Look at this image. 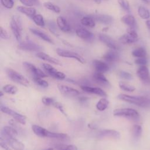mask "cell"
<instances>
[{
	"mask_svg": "<svg viewBox=\"0 0 150 150\" xmlns=\"http://www.w3.org/2000/svg\"><path fill=\"white\" fill-rule=\"evenodd\" d=\"M118 98L124 101L135 104L142 108L150 107V99L143 96H134L125 94H120L117 96Z\"/></svg>",
	"mask_w": 150,
	"mask_h": 150,
	"instance_id": "1",
	"label": "cell"
},
{
	"mask_svg": "<svg viewBox=\"0 0 150 150\" xmlns=\"http://www.w3.org/2000/svg\"><path fill=\"white\" fill-rule=\"evenodd\" d=\"M32 129L33 132L36 135L40 137L50 138H54V139H66L69 138L68 135L66 134L50 132L46 129L45 128L37 125H33L32 126Z\"/></svg>",
	"mask_w": 150,
	"mask_h": 150,
	"instance_id": "2",
	"label": "cell"
},
{
	"mask_svg": "<svg viewBox=\"0 0 150 150\" xmlns=\"http://www.w3.org/2000/svg\"><path fill=\"white\" fill-rule=\"evenodd\" d=\"M10 26L16 39L18 42H21L22 31V25L21 17L18 15L12 16L10 22Z\"/></svg>",
	"mask_w": 150,
	"mask_h": 150,
	"instance_id": "3",
	"label": "cell"
},
{
	"mask_svg": "<svg viewBox=\"0 0 150 150\" xmlns=\"http://www.w3.org/2000/svg\"><path fill=\"white\" fill-rule=\"evenodd\" d=\"M114 116L121 117L131 120H137L139 118V113L134 109L130 108H117L114 110Z\"/></svg>",
	"mask_w": 150,
	"mask_h": 150,
	"instance_id": "4",
	"label": "cell"
},
{
	"mask_svg": "<svg viewBox=\"0 0 150 150\" xmlns=\"http://www.w3.org/2000/svg\"><path fill=\"white\" fill-rule=\"evenodd\" d=\"M6 72L8 77L12 81L24 86H28L29 85L28 80L16 70L11 68H7Z\"/></svg>",
	"mask_w": 150,
	"mask_h": 150,
	"instance_id": "5",
	"label": "cell"
},
{
	"mask_svg": "<svg viewBox=\"0 0 150 150\" xmlns=\"http://www.w3.org/2000/svg\"><path fill=\"white\" fill-rule=\"evenodd\" d=\"M18 47L21 50L30 52H40L43 49V47L41 46L30 40L19 42Z\"/></svg>",
	"mask_w": 150,
	"mask_h": 150,
	"instance_id": "6",
	"label": "cell"
},
{
	"mask_svg": "<svg viewBox=\"0 0 150 150\" xmlns=\"http://www.w3.org/2000/svg\"><path fill=\"white\" fill-rule=\"evenodd\" d=\"M56 53L59 56L61 57L74 59L82 64H84L86 63L85 59L81 56H80V54H79L76 52L70 51L68 50H64V49L58 48L56 49Z\"/></svg>",
	"mask_w": 150,
	"mask_h": 150,
	"instance_id": "7",
	"label": "cell"
},
{
	"mask_svg": "<svg viewBox=\"0 0 150 150\" xmlns=\"http://www.w3.org/2000/svg\"><path fill=\"white\" fill-rule=\"evenodd\" d=\"M1 111L2 112L11 116L16 121L18 122L19 123H21L23 125H25L26 124V117L19 113H18L13 110L5 106H1Z\"/></svg>",
	"mask_w": 150,
	"mask_h": 150,
	"instance_id": "8",
	"label": "cell"
},
{
	"mask_svg": "<svg viewBox=\"0 0 150 150\" xmlns=\"http://www.w3.org/2000/svg\"><path fill=\"white\" fill-rule=\"evenodd\" d=\"M99 40L104 43L107 47L110 48L112 50H118L120 48V46L118 43L113 39L110 36L104 34V33H100L98 35Z\"/></svg>",
	"mask_w": 150,
	"mask_h": 150,
	"instance_id": "9",
	"label": "cell"
},
{
	"mask_svg": "<svg viewBox=\"0 0 150 150\" xmlns=\"http://www.w3.org/2000/svg\"><path fill=\"white\" fill-rule=\"evenodd\" d=\"M23 65L33 76V77H46L47 74H46L42 70L37 68L35 65L32 64L29 62H23Z\"/></svg>",
	"mask_w": 150,
	"mask_h": 150,
	"instance_id": "10",
	"label": "cell"
},
{
	"mask_svg": "<svg viewBox=\"0 0 150 150\" xmlns=\"http://www.w3.org/2000/svg\"><path fill=\"white\" fill-rule=\"evenodd\" d=\"M42 66L46 72L53 78L59 80H64L66 78V75L63 73L59 71L51 65L47 63H43Z\"/></svg>",
	"mask_w": 150,
	"mask_h": 150,
	"instance_id": "11",
	"label": "cell"
},
{
	"mask_svg": "<svg viewBox=\"0 0 150 150\" xmlns=\"http://www.w3.org/2000/svg\"><path fill=\"white\" fill-rule=\"evenodd\" d=\"M96 137L98 138H111L113 139H119L120 138V133L114 129H102L97 133Z\"/></svg>",
	"mask_w": 150,
	"mask_h": 150,
	"instance_id": "12",
	"label": "cell"
},
{
	"mask_svg": "<svg viewBox=\"0 0 150 150\" xmlns=\"http://www.w3.org/2000/svg\"><path fill=\"white\" fill-rule=\"evenodd\" d=\"M0 139H2L5 141L10 148L12 149L15 150H23L24 149V145L21 142L18 141L16 138L4 137L1 136Z\"/></svg>",
	"mask_w": 150,
	"mask_h": 150,
	"instance_id": "13",
	"label": "cell"
},
{
	"mask_svg": "<svg viewBox=\"0 0 150 150\" xmlns=\"http://www.w3.org/2000/svg\"><path fill=\"white\" fill-rule=\"evenodd\" d=\"M90 16H91L96 22L104 25L110 24L112 23L113 21V18H112V16L106 14H101V13L92 14V15H90Z\"/></svg>",
	"mask_w": 150,
	"mask_h": 150,
	"instance_id": "14",
	"label": "cell"
},
{
	"mask_svg": "<svg viewBox=\"0 0 150 150\" xmlns=\"http://www.w3.org/2000/svg\"><path fill=\"white\" fill-rule=\"evenodd\" d=\"M57 88L60 92L64 96L73 97L80 94V92L77 90L63 84H57Z\"/></svg>",
	"mask_w": 150,
	"mask_h": 150,
	"instance_id": "15",
	"label": "cell"
},
{
	"mask_svg": "<svg viewBox=\"0 0 150 150\" xmlns=\"http://www.w3.org/2000/svg\"><path fill=\"white\" fill-rule=\"evenodd\" d=\"M76 33L77 36L86 41H91L94 38V35L92 32L84 28H77L76 29Z\"/></svg>",
	"mask_w": 150,
	"mask_h": 150,
	"instance_id": "16",
	"label": "cell"
},
{
	"mask_svg": "<svg viewBox=\"0 0 150 150\" xmlns=\"http://www.w3.org/2000/svg\"><path fill=\"white\" fill-rule=\"evenodd\" d=\"M80 87L83 91L86 93L94 94H96V95L103 96V97L107 96V94L105 93V92L100 88L93 87L88 86H81Z\"/></svg>",
	"mask_w": 150,
	"mask_h": 150,
	"instance_id": "17",
	"label": "cell"
},
{
	"mask_svg": "<svg viewBox=\"0 0 150 150\" xmlns=\"http://www.w3.org/2000/svg\"><path fill=\"white\" fill-rule=\"evenodd\" d=\"M56 23L58 28L64 32H70L71 31V27L66 19L63 16H59L57 18Z\"/></svg>",
	"mask_w": 150,
	"mask_h": 150,
	"instance_id": "18",
	"label": "cell"
},
{
	"mask_svg": "<svg viewBox=\"0 0 150 150\" xmlns=\"http://www.w3.org/2000/svg\"><path fill=\"white\" fill-rule=\"evenodd\" d=\"M18 135V132L17 130L13 127L9 126H5L1 129V136L4 137H13L16 138V137Z\"/></svg>",
	"mask_w": 150,
	"mask_h": 150,
	"instance_id": "19",
	"label": "cell"
},
{
	"mask_svg": "<svg viewBox=\"0 0 150 150\" xmlns=\"http://www.w3.org/2000/svg\"><path fill=\"white\" fill-rule=\"evenodd\" d=\"M138 77L144 81H147L149 79V71L148 68L145 66H141L137 71Z\"/></svg>",
	"mask_w": 150,
	"mask_h": 150,
	"instance_id": "20",
	"label": "cell"
},
{
	"mask_svg": "<svg viewBox=\"0 0 150 150\" xmlns=\"http://www.w3.org/2000/svg\"><path fill=\"white\" fill-rule=\"evenodd\" d=\"M36 56L42 59V60H43L45 61H46V62H48L50 63H53V64H57V65H62V63L60 62V61L57 59H56V58L54 57H53L52 56H50V55L44 53V52H38L36 54Z\"/></svg>",
	"mask_w": 150,
	"mask_h": 150,
	"instance_id": "21",
	"label": "cell"
},
{
	"mask_svg": "<svg viewBox=\"0 0 150 150\" xmlns=\"http://www.w3.org/2000/svg\"><path fill=\"white\" fill-rule=\"evenodd\" d=\"M93 64L96 70V71L105 73L109 70L108 65L104 62L98 60H94L93 61Z\"/></svg>",
	"mask_w": 150,
	"mask_h": 150,
	"instance_id": "22",
	"label": "cell"
},
{
	"mask_svg": "<svg viewBox=\"0 0 150 150\" xmlns=\"http://www.w3.org/2000/svg\"><path fill=\"white\" fill-rule=\"evenodd\" d=\"M103 58L107 62L112 63L117 61L119 58L118 53L115 50H110L107 52L103 56Z\"/></svg>",
	"mask_w": 150,
	"mask_h": 150,
	"instance_id": "23",
	"label": "cell"
},
{
	"mask_svg": "<svg viewBox=\"0 0 150 150\" xmlns=\"http://www.w3.org/2000/svg\"><path fill=\"white\" fill-rule=\"evenodd\" d=\"M29 30L33 35L38 36L39 38H40L41 39L45 40V42H47L48 43H52V44L54 43L53 40L50 38V37L49 36H48L45 33H44V32H42V31H40V30H39L38 29H35V28H30Z\"/></svg>",
	"mask_w": 150,
	"mask_h": 150,
	"instance_id": "24",
	"label": "cell"
},
{
	"mask_svg": "<svg viewBox=\"0 0 150 150\" xmlns=\"http://www.w3.org/2000/svg\"><path fill=\"white\" fill-rule=\"evenodd\" d=\"M93 78L94 80L97 82V83L101 85H108L109 84L108 80L106 79L105 76L103 74V73L96 71L93 74Z\"/></svg>",
	"mask_w": 150,
	"mask_h": 150,
	"instance_id": "25",
	"label": "cell"
},
{
	"mask_svg": "<svg viewBox=\"0 0 150 150\" xmlns=\"http://www.w3.org/2000/svg\"><path fill=\"white\" fill-rule=\"evenodd\" d=\"M121 21L128 26L129 28H135L136 26V21L134 16L130 14H127L123 16L121 18Z\"/></svg>",
	"mask_w": 150,
	"mask_h": 150,
	"instance_id": "26",
	"label": "cell"
},
{
	"mask_svg": "<svg viewBox=\"0 0 150 150\" xmlns=\"http://www.w3.org/2000/svg\"><path fill=\"white\" fill-rule=\"evenodd\" d=\"M17 9L20 12L30 18H32L34 15H36V10L33 8L23 6H19L17 7Z\"/></svg>",
	"mask_w": 150,
	"mask_h": 150,
	"instance_id": "27",
	"label": "cell"
},
{
	"mask_svg": "<svg viewBox=\"0 0 150 150\" xmlns=\"http://www.w3.org/2000/svg\"><path fill=\"white\" fill-rule=\"evenodd\" d=\"M138 40V39H136L134 38H132L129 35H128L127 33L125 34L122 35L119 38V41L124 45H128V44H132L137 42Z\"/></svg>",
	"mask_w": 150,
	"mask_h": 150,
	"instance_id": "28",
	"label": "cell"
},
{
	"mask_svg": "<svg viewBox=\"0 0 150 150\" xmlns=\"http://www.w3.org/2000/svg\"><path fill=\"white\" fill-rule=\"evenodd\" d=\"M142 127L139 125H134L131 129L132 135L134 138L138 139L141 136L142 134Z\"/></svg>",
	"mask_w": 150,
	"mask_h": 150,
	"instance_id": "29",
	"label": "cell"
},
{
	"mask_svg": "<svg viewBox=\"0 0 150 150\" xmlns=\"http://www.w3.org/2000/svg\"><path fill=\"white\" fill-rule=\"evenodd\" d=\"M82 25L90 27V28H94L95 26V22L94 20L90 16H84L81 19L80 21Z\"/></svg>",
	"mask_w": 150,
	"mask_h": 150,
	"instance_id": "30",
	"label": "cell"
},
{
	"mask_svg": "<svg viewBox=\"0 0 150 150\" xmlns=\"http://www.w3.org/2000/svg\"><path fill=\"white\" fill-rule=\"evenodd\" d=\"M132 55L134 57H145L146 56V50L142 47H138L135 49H134L132 52Z\"/></svg>",
	"mask_w": 150,
	"mask_h": 150,
	"instance_id": "31",
	"label": "cell"
},
{
	"mask_svg": "<svg viewBox=\"0 0 150 150\" xmlns=\"http://www.w3.org/2000/svg\"><path fill=\"white\" fill-rule=\"evenodd\" d=\"M109 104V101L105 98H101L96 104V108L98 110L100 111H103L105 110Z\"/></svg>",
	"mask_w": 150,
	"mask_h": 150,
	"instance_id": "32",
	"label": "cell"
},
{
	"mask_svg": "<svg viewBox=\"0 0 150 150\" xmlns=\"http://www.w3.org/2000/svg\"><path fill=\"white\" fill-rule=\"evenodd\" d=\"M138 13L139 16L143 19H148L150 18L149 11L144 6H139L138 9Z\"/></svg>",
	"mask_w": 150,
	"mask_h": 150,
	"instance_id": "33",
	"label": "cell"
},
{
	"mask_svg": "<svg viewBox=\"0 0 150 150\" xmlns=\"http://www.w3.org/2000/svg\"><path fill=\"white\" fill-rule=\"evenodd\" d=\"M33 22L39 26L44 27L45 25L43 17L40 14H36L32 18Z\"/></svg>",
	"mask_w": 150,
	"mask_h": 150,
	"instance_id": "34",
	"label": "cell"
},
{
	"mask_svg": "<svg viewBox=\"0 0 150 150\" xmlns=\"http://www.w3.org/2000/svg\"><path fill=\"white\" fill-rule=\"evenodd\" d=\"M3 91L8 94H15L18 91V88L16 86L12 84H6L2 88Z\"/></svg>",
	"mask_w": 150,
	"mask_h": 150,
	"instance_id": "35",
	"label": "cell"
},
{
	"mask_svg": "<svg viewBox=\"0 0 150 150\" xmlns=\"http://www.w3.org/2000/svg\"><path fill=\"white\" fill-rule=\"evenodd\" d=\"M56 150H77V147L74 145L57 144L55 145Z\"/></svg>",
	"mask_w": 150,
	"mask_h": 150,
	"instance_id": "36",
	"label": "cell"
},
{
	"mask_svg": "<svg viewBox=\"0 0 150 150\" xmlns=\"http://www.w3.org/2000/svg\"><path fill=\"white\" fill-rule=\"evenodd\" d=\"M43 6L47 9L50 11H52L56 13H60V8L54 4H52L50 2H46L43 3Z\"/></svg>",
	"mask_w": 150,
	"mask_h": 150,
	"instance_id": "37",
	"label": "cell"
},
{
	"mask_svg": "<svg viewBox=\"0 0 150 150\" xmlns=\"http://www.w3.org/2000/svg\"><path fill=\"white\" fill-rule=\"evenodd\" d=\"M119 87L122 90L126 91H129V92L134 91L135 90V88L134 86L130 85L129 84H127L126 83H124V82H120Z\"/></svg>",
	"mask_w": 150,
	"mask_h": 150,
	"instance_id": "38",
	"label": "cell"
},
{
	"mask_svg": "<svg viewBox=\"0 0 150 150\" xmlns=\"http://www.w3.org/2000/svg\"><path fill=\"white\" fill-rule=\"evenodd\" d=\"M47 27H48V29L55 36H59V32L57 31V26H56V23L52 21H48L47 22Z\"/></svg>",
	"mask_w": 150,
	"mask_h": 150,
	"instance_id": "39",
	"label": "cell"
},
{
	"mask_svg": "<svg viewBox=\"0 0 150 150\" xmlns=\"http://www.w3.org/2000/svg\"><path fill=\"white\" fill-rule=\"evenodd\" d=\"M33 80L37 85H38L42 87L46 88L49 86L48 82L43 80L40 77H33Z\"/></svg>",
	"mask_w": 150,
	"mask_h": 150,
	"instance_id": "40",
	"label": "cell"
},
{
	"mask_svg": "<svg viewBox=\"0 0 150 150\" xmlns=\"http://www.w3.org/2000/svg\"><path fill=\"white\" fill-rule=\"evenodd\" d=\"M19 1L27 6L38 5L39 4L38 0H19Z\"/></svg>",
	"mask_w": 150,
	"mask_h": 150,
	"instance_id": "41",
	"label": "cell"
},
{
	"mask_svg": "<svg viewBox=\"0 0 150 150\" xmlns=\"http://www.w3.org/2000/svg\"><path fill=\"white\" fill-rule=\"evenodd\" d=\"M1 3L3 6L7 9L12 8L14 5L13 0H1Z\"/></svg>",
	"mask_w": 150,
	"mask_h": 150,
	"instance_id": "42",
	"label": "cell"
},
{
	"mask_svg": "<svg viewBox=\"0 0 150 150\" xmlns=\"http://www.w3.org/2000/svg\"><path fill=\"white\" fill-rule=\"evenodd\" d=\"M120 6L125 11H129V4L128 0H118Z\"/></svg>",
	"mask_w": 150,
	"mask_h": 150,
	"instance_id": "43",
	"label": "cell"
},
{
	"mask_svg": "<svg viewBox=\"0 0 150 150\" xmlns=\"http://www.w3.org/2000/svg\"><path fill=\"white\" fill-rule=\"evenodd\" d=\"M42 103L46 105H53V103L55 102L53 98L51 97H44L42 98Z\"/></svg>",
	"mask_w": 150,
	"mask_h": 150,
	"instance_id": "44",
	"label": "cell"
},
{
	"mask_svg": "<svg viewBox=\"0 0 150 150\" xmlns=\"http://www.w3.org/2000/svg\"><path fill=\"white\" fill-rule=\"evenodd\" d=\"M120 76L122 78V79H124L125 80H132L133 79V76L132 75L127 72V71H121L120 72Z\"/></svg>",
	"mask_w": 150,
	"mask_h": 150,
	"instance_id": "45",
	"label": "cell"
},
{
	"mask_svg": "<svg viewBox=\"0 0 150 150\" xmlns=\"http://www.w3.org/2000/svg\"><path fill=\"white\" fill-rule=\"evenodd\" d=\"M127 33L128 35H129L131 36H132V38L138 39V35L135 28L129 27L127 30Z\"/></svg>",
	"mask_w": 150,
	"mask_h": 150,
	"instance_id": "46",
	"label": "cell"
},
{
	"mask_svg": "<svg viewBox=\"0 0 150 150\" xmlns=\"http://www.w3.org/2000/svg\"><path fill=\"white\" fill-rule=\"evenodd\" d=\"M135 63L141 66L146 65L147 64V60L145 57H138L135 60Z\"/></svg>",
	"mask_w": 150,
	"mask_h": 150,
	"instance_id": "47",
	"label": "cell"
},
{
	"mask_svg": "<svg viewBox=\"0 0 150 150\" xmlns=\"http://www.w3.org/2000/svg\"><path fill=\"white\" fill-rule=\"evenodd\" d=\"M0 36L2 39H8L9 38V35L5 29H4L2 26H1V32H0Z\"/></svg>",
	"mask_w": 150,
	"mask_h": 150,
	"instance_id": "48",
	"label": "cell"
},
{
	"mask_svg": "<svg viewBox=\"0 0 150 150\" xmlns=\"http://www.w3.org/2000/svg\"><path fill=\"white\" fill-rule=\"evenodd\" d=\"M53 106L55 108H56L57 109H58L62 113H63V114H64L65 115H66L65 112H64V108H63V105L60 103H58V102H54L53 104Z\"/></svg>",
	"mask_w": 150,
	"mask_h": 150,
	"instance_id": "49",
	"label": "cell"
},
{
	"mask_svg": "<svg viewBox=\"0 0 150 150\" xmlns=\"http://www.w3.org/2000/svg\"><path fill=\"white\" fill-rule=\"evenodd\" d=\"M0 145H1V146L5 150H11V149L10 146L8 145V144L2 139H0Z\"/></svg>",
	"mask_w": 150,
	"mask_h": 150,
	"instance_id": "50",
	"label": "cell"
},
{
	"mask_svg": "<svg viewBox=\"0 0 150 150\" xmlns=\"http://www.w3.org/2000/svg\"><path fill=\"white\" fill-rule=\"evenodd\" d=\"M145 24H146V26L150 32V19H147L145 22Z\"/></svg>",
	"mask_w": 150,
	"mask_h": 150,
	"instance_id": "51",
	"label": "cell"
},
{
	"mask_svg": "<svg viewBox=\"0 0 150 150\" xmlns=\"http://www.w3.org/2000/svg\"><path fill=\"white\" fill-rule=\"evenodd\" d=\"M143 2H144L146 4L150 5V0H141Z\"/></svg>",
	"mask_w": 150,
	"mask_h": 150,
	"instance_id": "52",
	"label": "cell"
},
{
	"mask_svg": "<svg viewBox=\"0 0 150 150\" xmlns=\"http://www.w3.org/2000/svg\"><path fill=\"white\" fill-rule=\"evenodd\" d=\"M97 4H100L101 2V0H93Z\"/></svg>",
	"mask_w": 150,
	"mask_h": 150,
	"instance_id": "53",
	"label": "cell"
},
{
	"mask_svg": "<svg viewBox=\"0 0 150 150\" xmlns=\"http://www.w3.org/2000/svg\"><path fill=\"white\" fill-rule=\"evenodd\" d=\"M3 95H4V94H3L2 91H0V96H1V97H2V96H3Z\"/></svg>",
	"mask_w": 150,
	"mask_h": 150,
	"instance_id": "54",
	"label": "cell"
},
{
	"mask_svg": "<svg viewBox=\"0 0 150 150\" xmlns=\"http://www.w3.org/2000/svg\"><path fill=\"white\" fill-rule=\"evenodd\" d=\"M45 150H53V149L52 148H48L47 149H45Z\"/></svg>",
	"mask_w": 150,
	"mask_h": 150,
	"instance_id": "55",
	"label": "cell"
}]
</instances>
